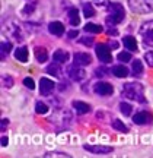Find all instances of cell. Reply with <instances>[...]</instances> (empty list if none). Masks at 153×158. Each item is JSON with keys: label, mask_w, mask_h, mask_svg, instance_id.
<instances>
[{"label": "cell", "mask_w": 153, "mask_h": 158, "mask_svg": "<svg viewBox=\"0 0 153 158\" xmlns=\"http://www.w3.org/2000/svg\"><path fill=\"white\" fill-rule=\"evenodd\" d=\"M85 149L92 154H108L112 152V147H105V145H85Z\"/></svg>", "instance_id": "12"}, {"label": "cell", "mask_w": 153, "mask_h": 158, "mask_svg": "<svg viewBox=\"0 0 153 158\" xmlns=\"http://www.w3.org/2000/svg\"><path fill=\"white\" fill-rule=\"evenodd\" d=\"M35 59L38 60V63H45L48 60V50L44 47H35Z\"/></svg>", "instance_id": "14"}, {"label": "cell", "mask_w": 153, "mask_h": 158, "mask_svg": "<svg viewBox=\"0 0 153 158\" xmlns=\"http://www.w3.org/2000/svg\"><path fill=\"white\" fill-rule=\"evenodd\" d=\"M93 92L98 94V95L108 97L114 92V88L109 82H96V84L93 85Z\"/></svg>", "instance_id": "8"}, {"label": "cell", "mask_w": 153, "mask_h": 158, "mask_svg": "<svg viewBox=\"0 0 153 158\" xmlns=\"http://www.w3.org/2000/svg\"><path fill=\"white\" fill-rule=\"evenodd\" d=\"M120 108H121V113L124 114V116H130L131 111H133V107H131L128 102H121V104H120Z\"/></svg>", "instance_id": "30"}, {"label": "cell", "mask_w": 153, "mask_h": 158, "mask_svg": "<svg viewBox=\"0 0 153 158\" xmlns=\"http://www.w3.org/2000/svg\"><path fill=\"white\" fill-rule=\"evenodd\" d=\"M12 50V43L9 41H3L2 44H0V51H2V59H5L6 54H9Z\"/></svg>", "instance_id": "25"}, {"label": "cell", "mask_w": 153, "mask_h": 158, "mask_svg": "<svg viewBox=\"0 0 153 158\" xmlns=\"http://www.w3.org/2000/svg\"><path fill=\"white\" fill-rule=\"evenodd\" d=\"M47 73H50L51 76H56V78H60L61 76V68H60V63L58 62H54L50 63L48 66H47Z\"/></svg>", "instance_id": "15"}, {"label": "cell", "mask_w": 153, "mask_h": 158, "mask_svg": "<svg viewBox=\"0 0 153 158\" xmlns=\"http://www.w3.org/2000/svg\"><path fill=\"white\" fill-rule=\"evenodd\" d=\"M2 31H3V34L6 37H9V38H13L15 41L18 43H22L23 41V31H22V27L18 23V21L15 19H9V21H6L3 23V27H2Z\"/></svg>", "instance_id": "2"}, {"label": "cell", "mask_w": 153, "mask_h": 158, "mask_svg": "<svg viewBox=\"0 0 153 158\" xmlns=\"http://www.w3.org/2000/svg\"><path fill=\"white\" fill-rule=\"evenodd\" d=\"M53 59L58 63H64L70 59V54L66 50H56V53L53 54Z\"/></svg>", "instance_id": "20"}, {"label": "cell", "mask_w": 153, "mask_h": 158, "mask_svg": "<svg viewBox=\"0 0 153 158\" xmlns=\"http://www.w3.org/2000/svg\"><path fill=\"white\" fill-rule=\"evenodd\" d=\"M83 15L86 18H92L95 16V9L91 3H83Z\"/></svg>", "instance_id": "26"}, {"label": "cell", "mask_w": 153, "mask_h": 158, "mask_svg": "<svg viewBox=\"0 0 153 158\" xmlns=\"http://www.w3.org/2000/svg\"><path fill=\"white\" fill-rule=\"evenodd\" d=\"M96 56L99 59V62H102L104 64H108L112 60V56H111V50L107 44H98L96 45Z\"/></svg>", "instance_id": "6"}, {"label": "cell", "mask_w": 153, "mask_h": 158, "mask_svg": "<svg viewBox=\"0 0 153 158\" xmlns=\"http://www.w3.org/2000/svg\"><path fill=\"white\" fill-rule=\"evenodd\" d=\"M144 60L147 62L149 66H152V68H153V51H149V53H146V54H144Z\"/></svg>", "instance_id": "35"}, {"label": "cell", "mask_w": 153, "mask_h": 158, "mask_svg": "<svg viewBox=\"0 0 153 158\" xmlns=\"http://www.w3.org/2000/svg\"><path fill=\"white\" fill-rule=\"evenodd\" d=\"M67 16H69V22H70V25H73V27H77V25L80 23L79 10H77L76 7H72V9L69 10Z\"/></svg>", "instance_id": "17"}, {"label": "cell", "mask_w": 153, "mask_h": 158, "mask_svg": "<svg viewBox=\"0 0 153 158\" xmlns=\"http://www.w3.org/2000/svg\"><path fill=\"white\" fill-rule=\"evenodd\" d=\"M152 120H153V116H152V113H149V111H139V113L134 114V117H133V122L136 124H140V126L152 123Z\"/></svg>", "instance_id": "9"}, {"label": "cell", "mask_w": 153, "mask_h": 158, "mask_svg": "<svg viewBox=\"0 0 153 158\" xmlns=\"http://www.w3.org/2000/svg\"><path fill=\"white\" fill-rule=\"evenodd\" d=\"M56 88V84L48 78H41L40 81V92L42 95H50Z\"/></svg>", "instance_id": "10"}, {"label": "cell", "mask_w": 153, "mask_h": 158, "mask_svg": "<svg viewBox=\"0 0 153 158\" xmlns=\"http://www.w3.org/2000/svg\"><path fill=\"white\" fill-rule=\"evenodd\" d=\"M112 73L115 78H125V76H128V69L125 68V66H114L112 68Z\"/></svg>", "instance_id": "21"}, {"label": "cell", "mask_w": 153, "mask_h": 158, "mask_svg": "<svg viewBox=\"0 0 153 158\" xmlns=\"http://www.w3.org/2000/svg\"><path fill=\"white\" fill-rule=\"evenodd\" d=\"M108 34H109V35H117V34H118V31H117V29H109V31H108Z\"/></svg>", "instance_id": "41"}, {"label": "cell", "mask_w": 153, "mask_h": 158, "mask_svg": "<svg viewBox=\"0 0 153 158\" xmlns=\"http://www.w3.org/2000/svg\"><path fill=\"white\" fill-rule=\"evenodd\" d=\"M48 31H50L53 35H57V37H60V35L64 34V25H63L61 22H58V21L50 22V23H48Z\"/></svg>", "instance_id": "13"}, {"label": "cell", "mask_w": 153, "mask_h": 158, "mask_svg": "<svg viewBox=\"0 0 153 158\" xmlns=\"http://www.w3.org/2000/svg\"><path fill=\"white\" fill-rule=\"evenodd\" d=\"M77 35H79V31H74V29H73V31H69L67 37H69V38H70V40H72V38H76Z\"/></svg>", "instance_id": "38"}, {"label": "cell", "mask_w": 153, "mask_h": 158, "mask_svg": "<svg viewBox=\"0 0 153 158\" xmlns=\"http://www.w3.org/2000/svg\"><path fill=\"white\" fill-rule=\"evenodd\" d=\"M140 35L144 44L153 47V21H147L140 27Z\"/></svg>", "instance_id": "5"}, {"label": "cell", "mask_w": 153, "mask_h": 158, "mask_svg": "<svg viewBox=\"0 0 153 158\" xmlns=\"http://www.w3.org/2000/svg\"><path fill=\"white\" fill-rule=\"evenodd\" d=\"M67 76L72 81H76V82H80L86 78V72L83 69L77 66V64H73V66H69L67 68Z\"/></svg>", "instance_id": "7"}, {"label": "cell", "mask_w": 153, "mask_h": 158, "mask_svg": "<svg viewBox=\"0 0 153 158\" xmlns=\"http://www.w3.org/2000/svg\"><path fill=\"white\" fill-rule=\"evenodd\" d=\"M28 48L23 45V47H19V48H16L15 50V59L16 60H19V62H22V63H26L28 62Z\"/></svg>", "instance_id": "16"}, {"label": "cell", "mask_w": 153, "mask_h": 158, "mask_svg": "<svg viewBox=\"0 0 153 158\" xmlns=\"http://www.w3.org/2000/svg\"><path fill=\"white\" fill-rule=\"evenodd\" d=\"M73 108L76 110V113H79V114H86V113L91 111V106L86 104V102H83V101H74Z\"/></svg>", "instance_id": "19"}, {"label": "cell", "mask_w": 153, "mask_h": 158, "mask_svg": "<svg viewBox=\"0 0 153 158\" xmlns=\"http://www.w3.org/2000/svg\"><path fill=\"white\" fill-rule=\"evenodd\" d=\"M85 31L86 32H92V34H101L104 28H102L101 25H98V23H86L85 25Z\"/></svg>", "instance_id": "22"}, {"label": "cell", "mask_w": 153, "mask_h": 158, "mask_svg": "<svg viewBox=\"0 0 153 158\" xmlns=\"http://www.w3.org/2000/svg\"><path fill=\"white\" fill-rule=\"evenodd\" d=\"M80 44L83 45H88V47H91V45H93V38L92 37H82V38L79 40Z\"/></svg>", "instance_id": "33"}, {"label": "cell", "mask_w": 153, "mask_h": 158, "mask_svg": "<svg viewBox=\"0 0 153 158\" xmlns=\"http://www.w3.org/2000/svg\"><path fill=\"white\" fill-rule=\"evenodd\" d=\"M73 62H74V64L83 68V66H89V64H91L92 57L89 56L88 53H76L73 57Z\"/></svg>", "instance_id": "11"}, {"label": "cell", "mask_w": 153, "mask_h": 158, "mask_svg": "<svg viewBox=\"0 0 153 158\" xmlns=\"http://www.w3.org/2000/svg\"><path fill=\"white\" fill-rule=\"evenodd\" d=\"M35 9H37V3H35V2H29V3H26V6L22 9V13L23 15H31Z\"/></svg>", "instance_id": "29"}, {"label": "cell", "mask_w": 153, "mask_h": 158, "mask_svg": "<svg viewBox=\"0 0 153 158\" xmlns=\"http://www.w3.org/2000/svg\"><path fill=\"white\" fill-rule=\"evenodd\" d=\"M123 44L127 50L130 51H137V41L134 37H131V35H125L124 38H123Z\"/></svg>", "instance_id": "18"}, {"label": "cell", "mask_w": 153, "mask_h": 158, "mask_svg": "<svg viewBox=\"0 0 153 158\" xmlns=\"http://www.w3.org/2000/svg\"><path fill=\"white\" fill-rule=\"evenodd\" d=\"M133 75L136 78H140L143 75V63L140 60H134L133 62Z\"/></svg>", "instance_id": "23"}, {"label": "cell", "mask_w": 153, "mask_h": 158, "mask_svg": "<svg viewBox=\"0 0 153 158\" xmlns=\"http://www.w3.org/2000/svg\"><path fill=\"white\" fill-rule=\"evenodd\" d=\"M35 111H37L38 114H47L48 113V106H47L45 102L38 101L37 104H35Z\"/></svg>", "instance_id": "27"}, {"label": "cell", "mask_w": 153, "mask_h": 158, "mask_svg": "<svg viewBox=\"0 0 153 158\" xmlns=\"http://www.w3.org/2000/svg\"><path fill=\"white\" fill-rule=\"evenodd\" d=\"M118 60L120 62H124V63H127V62H130L131 60V53L130 51H121V53H118Z\"/></svg>", "instance_id": "31"}, {"label": "cell", "mask_w": 153, "mask_h": 158, "mask_svg": "<svg viewBox=\"0 0 153 158\" xmlns=\"http://www.w3.org/2000/svg\"><path fill=\"white\" fill-rule=\"evenodd\" d=\"M111 48H118V43H117V41H111Z\"/></svg>", "instance_id": "42"}, {"label": "cell", "mask_w": 153, "mask_h": 158, "mask_svg": "<svg viewBox=\"0 0 153 158\" xmlns=\"http://www.w3.org/2000/svg\"><path fill=\"white\" fill-rule=\"evenodd\" d=\"M2 85L5 88H12L13 86V78L10 75H2Z\"/></svg>", "instance_id": "28"}, {"label": "cell", "mask_w": 153, "mask_h": 158, "mask_svg": "<svg viewBox=\"0 0 153 158\" xmlns=\"http://www.w3.org/2000/svg\"><path fill=\"white\" fill-rule=\"evenodd\" d=\"M6 126H7V118H3L2 120V130H5Z\"/></svg>", "instance_id": "40"}, {"label": "cell", "mask_w": 153, "mask_h": 158, "mask_svg": "<svg viewBox=\"0 0 153 158\" xmlns=\"http://www.w3.org/2000/svg\"><path fill=\"white\" fill-rule=\"evenodd\" d=\"M128 6L136 13H150L153 12V0H128Z\"/></svg>", "instance_id": "4"}, {"label": "cell", "mask_w": 153, "mask_h": 158, "mask_svg": "<svg viewBox=\"0 0 153 158\" xmlns=\"http://www.w3.org/2000/svg\"><path fill=\"white\" fill-rule=\"evenodd\" d=\"M93 3L95 5H98V6H101V7H108L109 6V0H93Z\"/></svg>", "instance_id": "36"}, {"label": "cell", "mask_w": 153, "mask_h": 158, "mask_svg": "<svg viewBox=\"0 0 153 158\" xmlns=\"http://www.w3.org/2000/svg\"><path fill=\"white\" fill-rule=\"evenodd\" d=\"M112 127L117 130V132H123V133H127V132H128V127H127L121 120H118V118L112 120Z\"/></svg>", "instance_id": "24"}, {"label": "cell", "mask_w": 153, "mask_h": 158, "mask_svg": "<svg viewBox=\"0 0 153 158\" xmlns=\"http://www.w3.org/2000/svg\"><path fill=\"white\" fill-rule=\"evenodd\" d=\"M23 85H25L26 88H29V89H34L35 88V82L32 78H25L23 79Z\"/></svg>", "instance_id": "34"}, {"label": "cell", "mask_w": 153, "mask_h": 158, "mask_svg": "<svg viewBox=\"0 0 153 158\" xmlns=\"http://www.w3.org/2000/svg\"><path fill=\"white\" fill-rule=\"evenodd\" d=\"M95 75H96L98 78H105V76L108 75L107 68H105V66H101V68L95 69Z\"/></svg>", "instance_id": "32"}, {"label": "cell", "mask_w": 153, "mask_h": 158, "mask_svg": "<svg viewBox=\"0 0 153 158\" xmlns=\"http://www.w3.org/2000/svg\"><path fill=\"white\" fill-rule=\"evenodd\" d=\"M124 16H125V10L123 7V5H120V3H109V6H108V18H107L108 25H117V23L123 22Z\"/></svg>", "instance_id": "3"}, {"label": "cell", "mask_w": 153, "mask_h": 158, "mask_svg": "<svg viewBox=\"0 0 153 158\" xmlns=\"http://www.w3.org/2000/svg\"><path fill=\"white\" fill-rule=\"evenodd\" d=\"M44 157H69V155L67 154H64V152H56V154L48 152V154H45Z\"/></svg>", "instance_id": "37"}, {"label": "cell", "mask_w": 153, "mask_h": 158, "mask_svg": "<svg viewBox=\"0 0 153 158\" xmlns=\"http://www.w3.org/2000/svg\"><path fill=\"white\" fill-rule=\"evenodd\" d=\"M123 97L128 98V100H133V101H137V102H146L143 85L137 84V82L124 84V86H123Z\"/></svg>", "instance_id": "1"}, {"label": "cell", "mask_w": 153, "mask_h": 158, "mask_svg": "<svg viewBox=\"0 0 153 158\" xmlns=\"http://www.w3.org/2000/svg\"><path fill=\"white\" fill-rule=\"evenodd\" d=\"M7 142H9L7 136H2V139H0V143H2V147H7Z\"/></svg>", "instance_id": "39"}]
</instances>
